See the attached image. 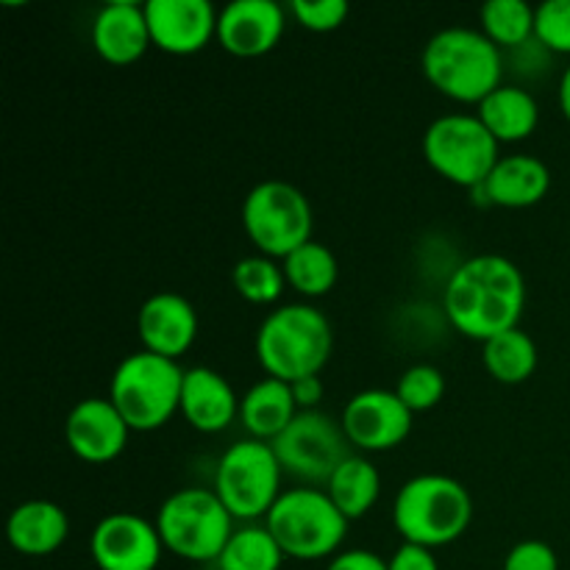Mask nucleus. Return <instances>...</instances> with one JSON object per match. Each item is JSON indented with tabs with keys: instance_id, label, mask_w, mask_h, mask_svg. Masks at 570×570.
Instances as JSON below:
<instances>
[{
	"instance_id": "obj_1",
	"label": "nucleus",
	"mask_w": 570,
	"mask_h": 570,
	"mask_svg": "<svg viewBox=\"0 0 570 570\" xmlns=\"http://www.w3.org/2000/svg\"><path fill=\"white\" fill-rule=\"evenodd\" d=\"M527 304V282L507 256L482 254L462 262L445 284L443 306L451 326L465 337L488 343L518 328Z\"/></svg>"
},
{
	"instance_id": "obj_2",
	"label": "nucleus",
	"mask_w": 570,
	"mask_h": 570,
	"mask_svg": "<svg viewBox=\"0 0 570 570\" xmlns=\"http://www.w3.org/2000/svg\"><path fill=\"white\" fill-rule=\"evenodd\" d=\"M332 348V323L309 304L278 306L256 332V360L267 376L287 384L306 376H321Z\"/></svg>"
},
{
	"instance_id": "obj_3",
	"label": "nucleus",
	"mask_w": 570,
	"mask_h": 570,
	"mask_svg": "<svg viewBox=\"0 0 570 570\" xmlns=\"http://www.w3.org/2000/svg\"><path fill=\"white\" fill-rule=\"evenodd\" d=\"M423 76L434 89L456 104H482L501 87L504 59L482 31L445 28L423 48Z\"/></svg>"
},
{
	"instance_id": "obj_4",
	"label": "nucleus",
	"mask_w": 570,
	"mask_h": 570,
	"mask_svg": "<svg viewBox=\"0 0 570 570\" xmlns=\"http://www.w3.org/2000/svg\"><path fill=\"white\" fill-rule=\"evenodd\" d=\"M473 521V499L468 488L443 473H423L399 490L393 523L404 543L440 549L468 532Z\"/></svg>"
},
{
	"instance_id": "obj_5",
	"label": "nucleus",
	"mask_w": 570,
	"mask_h": 570,
	"mask_svg": "<svg viewBox=\"0 0 570 570\" xmlns=\"http://www.w3.org/2000/svg\"><path fill=\"white\" fill-rule=\"evenodd\" d=\"M184 371L150 351L128 354L111 373L109 401L131 432H156L181 410Z\"/></svg>"
},
{
	"instance_id": "obj_6",
	"label": "nucleus",
	"mask_w": 570,
	"mask_h": 570,
	"mask_svg": "<svg viewBox=\"0 0 570 570\" xmlns=\"http://www.w3.org/2000/svg\"><path fill=\"white\" fill-rule=\"evenodd\" d=\"M348 518L334 507L326 490L295 488L282 493V499L267 512L265 527L282 546L284 557L312 562L337 557L348 534Z\"/></svg>"
},
{
	"instance_id": "obj_7",
	"label": "nucleus",
	"mask_w": 570,
	"mask_h": 570,
	"mask_svg": "<svg viewBox=\"0 0 570 570\" xmlns=\"http://www.w3.org/2000/svg\"><path fill=\"white\" fill-rule=\"evenodd\" d=\"M156 529L167 551L187 562H217L234 534V518L215 490L187 488L165 499Z\"/></svg>"
},
{
	"instance_id": "obj_8",
	"label": "nucleus",
	"mask_w": 570,
	"mask_h": 570,
	"mask_svg": "<svg viewBox=\"0 0 570 570\" xmlns=\"http://www.w3.org/2000/svg\"><path fill=\"white\" fill-rule=\"evenodd\" d=\"M282 462L271 443L239 440L220 456L215 471V493L226 504L234 521L267 518L282 499Z\"/></svg>"
},
{
	"instance_id": "obj_9",
	"label": "nucleus",
	"mask_w": 570,
	"mask_h": 570,
	"mask_svg": "<svg viewBox=\"0 0 570 570\" xmlns=\"http://www.w3.org/2000/svg\"><path fill=\"white\" fill-rule=\"evenodd\" d=\"M315 215L298 187L287 181H262L245 195L243 228L262 256L287 259L312 239Z\"/></svg>"
},
{
	"instance_id": "obj_10",
	"label": "nucleus",
	"mask_w": 570,
	"mask_h": 570,
	"mask_svg": "<svg viewBox=\"0 0 570 570\" xmlns=\"http://www.w3.org/2000/svg\"><path fill=\"white\" fill-rule=\"evenodd\" d=\"M429 167L456 187L479 189L499 165V142L476 115L438 117L423 134Z\"/></svg>"
},
{
	"instance_id": "obj_11",
	"label": "nucleus",
	"mask_w": 570,
	"mask_h": 570,
	"mask_svg": "<svg viewBox=\"0 0 570 570\" xmlns=\"http://www.w3.org/2000/svg\"><path fill=\"white\" fill-rule=\"evenodd\" d=\"M271 445L284 471L312 484H328L332 473L351 456V440L345 438L343 423L321 410L298 412L287 432Z\"/></svg>"
},
{
	"instance_id": "obj_12",
	"label": "nucleus",
	"mask_w": 570,
	"mask_h": 570,
	"mask_svg": "<svg viewBox=\"0 0 570 570\" xmlns=\"http://www.w3.org/2000/svg\"><path fill=\"white\" fill-rule=\"evenodd\" d=\"M89 554L98 570H156L165 543L156 523L134 512H111L95 527Z\"/></svg>"
},
{
	"instance_id": "obj_13",
	"label": "nucleus",
	"mask_w": 570,
	"mask_h": 570,
	"mask_svg": "<svg viewBox=\"0 0 570 570\" xmlns=\"http://www.w3.org/2000/svg\"><path fill=\"white\" fill-rule=\"evenodd\" d=\"M345 438L360 451H393L410 438L412 412L404 401L395 395V390H362L345 404L343 417Z\"/></svg>"
},
{
	"instance_id": "obj_14",
	"label": "nucleus",
	"mask_w": 570,
	"mask_h": 570,
	"mask_svg": "<svg viewBox=\"0 0 570 570\" xmlns=\"http://www.w3.org/2000/svg\"><path fill=\"white\" fill-rule=\"evenodd\" d=\"M217 14L209 0H148L150 42L170 56H193L217 39Z\"/></svg>"
},
{
	"instance_id": "obj_15",
	"label": "nucleus",
	"mask_w": 570,
	"mask_h": 570,
	"mask_svg": "<svg viewBox=\"0 0 570 570\" xmlns=\"http://www.w3.org/2000/svg\"><path fill=\"white\" fill-rule=\"evenodd\" d=\"M128 423L109 399H83L65 421L67 449L89 465L117 460L128 443Z\"/></svg>"
},
{
	"instance_id": "obj_16",
	"label": "nucleus",
	"mask_w": 570,
	"mask_h": 570,
	"mask_svg": "<svg viewBox=\"0 0 570 570\" xmlns=\"http://www.w3.org/2000/svg\"><path fill=\"white\" fill-rule=\"evenodd\" d=\"M287 14L276 0H234L217 14V42L239 59L271 53L284 37Z\"/></svg>"
},
{
	"instance_id": "obj_17",
	"label": "nucleus",
	"mask_w": 570,
	"mask_h": 570,
	"mask_svg": "<svg viewBox=\"0 0 570 570\" xmlns=\"http://www.w3.org/2000/svg\"><path fill=\"white\" fill-rule=\"evenodd\" d=\"M137 332L145 351L178 362L198 337V312L178 293H156L139 306Z\"/></svg>"
},
{
	"instance_id": "obj_18",
	"label": "nucleus",
	"mask_w": 570,
	"mask_h": 570,
	"mask_svg": "<svg viewBox=\"0 0 570 570\" xmlns=\"http://www.w3.org/2000/svg\"><path fill=\"white\" fill-rule=\"evenodd\" d=\"M150 28L145 6L134 0H111L92 20V48L115 67L134 65L150 48Z\"/></svg>"
},
{
	"instance_id": "obj_19",
	"label": "nucleus",
	"mask_w": 570,
	"mask_h": 570,
	"mask_svg": "<svg viewBox=\"0 0 570 570\" xmlns=\"http://www.w3.org/2000/svg\"><path fill=\"white\" fill-rule=\"evenodd\" d=\"M184 421L200 434H217L239 415V399L226 376L212 367L184 371L181 410Z\"/></svg>"
},
{
	"instance_id": "obj_20",
	"label": "nucleus",
	"mask_w": 570,
	"mask_h": 570,
	"mask_svg": "<svg viewBox=\"0 0 570 570\" xmlns=\"http://www.w3.org/2000/svg\"><path fill=\"white\" fill-rule=\"evenodd\" d=\"M551 173L546 161L529 154L501 156L499 165L479 187L484 200L501 209H529L549 195Z\"/></svg>"
},
{
	"instance_id": "obj_21",
	"label": "nucleus",
	"mask_w": 570,
	"mask_h": 570,
	"mask_svg": "<svg viewBox=\"0 0 570 570\" xmlns=\"http://www.w3.org/2000/svg\"><path fill=\"white\" fill-rule=\"evenodd\" d=\"M11 549L26 557H48L65 546L70 534V521L67 512L53 501H26L14 507L6 523Z\"/></svg>"
},
{
	"instance_id": "obj_22",
	"label": "nucleus",
	"mask_w": 570,
	"mask_h": 570,
	"mask_svg": "<svg viewBox=\"0 0 570 570\" xmlns=\"http://www.w3.org/2000/svg\"><path fill=\"white\" fill-rule=\"evenodd\" d=\"M298 404L293 399V387L282 379H262L239 399V421L248 434L262 443H273L287 432L289 423L298 417Z\"/></svg>"
},
{
	"instance_id": "obj_23",
	"label": "nucleus",
	"mask_w": 570,
	"mask_h": 570,
	"mask_svg": "<svg viewBox=\"0 0 570 570\" xmlns=\"http://www.w3.org/2000/svg\"><path fill=\"white\" fill-rule=\"evenodd\" d=\"M479 120L484 122L495 142H523L534 134L540 122V106L529 89L515 83H501L495 92L479 104Z\"/></svg>"
},
{
	"instance_id": "obj_24",
	"label": "nucleus",
	"mask_w": 570,
	"mask_h": 570,
	"mask_svg": "<svg viewBox=\"0 0 570 570\" xmlns=\"http://www.w3.org/2000/svg\"><path fill=\"white\" fill-rule=\"evenodd\" d=\"M326 493L348 521H360V518H365L373 510V504L379 501V493H382L379 468L367 456L351 454L332 473V479L326 484Z\"/></svg>"
},
{
	"instance_id": "obj_25",
	"label": "nucleus",
	"mask_w": 570,
	"mask_h": 570,
	"mask_svg": "<svg viewBox=\"0 0 570 570\" xmlns=\"http://www.w3.org/2000/svg\"><path fill=\"white\" fill-rule=\"evenodd\" d=\"M538 345L521 326L501 332L482 343V362L501 384H523L538 371Z\"/></svg>"
},
{
	"instance_id": "obj_26",
	"label": "nucleus",
	"mask_w": 570,
	"mask_h": 570,
	"mask_svg": "<svg viewBox=\"0 0 570 570\" xmlns=\"http://www.w3.org/2000/svg\"><path fill=\"white\" fill-rule=\"evenodd\" d=\"M282 267L289 287L304 295V298H323V295H328L340 276L337 256L326 245L315 243V239H309L298 250H293L282 262Z\"/></svg>"
},
{
	"instance_id": "obj_27",
	"label": "nucleus",
	"mask_w": 570,
	"mask_h": 570,
	"mask_svg": "<svg viewBox=\"0 0 570 570\" xmlns=\"http://www.w3.org/2000/svg\"><path fill=\"white\" fill-rule=\"evenodd\" d=\"M479 20L495 48H523L534 39V9L527 0H490L479 11Z\"/></svg>"
},
{
	"instance_id": "obj_28",
	"label": "nucleus",
	"mask_w": 570,
	"mask_h": 570,
	"mask_svg": "<svg viewBox=\"0 0 570 570\" xmlns=\"http://www.w3.org/2000/svg\"><path fill=\"white\" fill-rule=\"evenodd\" d=\"M284 551L267 527L234 529L232 540L223 549L220 570H282Z\"/></svg>"
},
{
	"instance_id": "obj_29",
	"label": "nucleus",
	"mask_w": 570,
	"mask_h": 570,
	"mask_svg": "<svg viewBox=\"0 0 570 570\" xmlns=\"http://www.w3.org/2000/svg\"><path fill=\"white\" fill-rule=\"evenodd\" d=\"M232 282L239 298H245L248 304H256V306L276 304V301L282 298L284 287H287L284 267L276 265V259L262 254L239 259L237 265H234Z\"/></svg>"
},
{
	"instance_id": "obj_30",
	"label": "nucleus",
	"mask_w": 570,
	"mask_h": 570,
	"mask_svg": "<svg viewBox=\"0 0 570 570\" xmlns=\"http://www.w3.org/2000/svg\"><path fill=\"white\" fill-rule=\"evenodd\" d=\"M395 395L404 401L412 415L429 412L443 401L445 376L434 365H412L410 371L401 373L399 384H395Z\"/></svg>"
},
{
	"instance_id": "obj_31",
	"label": "nucleus",
	"mask_w": 570,
	"mask_h": 570,
	"mask_svg": "<svg viewBox=\"0 0 570 570\" xmlns=\"http://www.w3.org/2000/svg\"><path fill=\"white\" fill-rule=\"evenodd\" d=\"M534 39L551 53L570 56V0H546L534 9Z\"/></svg>"
},
{
	"instance_id": "obj_32",
	"label": "nucleus",
	"mask_w": 570,
	"mask_h": 570,
	"mask_svg": "<svg viewBox=\"0 0 570 570\" xmlns=\"http://www.w3.org/2000/svg\"><path fill=\"white\" fill-rule=\"evenodd\" d=\"M348 11L351 6L345 0H293L289 3V14L295 17V22L312 33L337 31Z\"/></svg>"
},
{
	"instance_id": "obj_33",
	"label": "nucleus",
	"mask_w": 570,
	"mask_h": 570,
	"mask_svg": "<svg viewBox=\"0 0 570 570\" xmlns=\"http://www.w3.org/2000/svg\"><path fill=\"white\" fill-rule=\"evenodd\" d=\"M504 570H560V557L543 540H521L507 551Z\"/></svg>"
},
{
	"instance_id": "obj_34",
	"label": "nucleus",
	"mask_w": 570,
	"mask_h": 570,
	"mask_svg": "<svg viewBox=\"0 0 570 570\" xmlns=\"http://www.w3.org/2000/svg\"><path fill=\"white\" fill-rule=\"evenodd\" d=\"M387 568L390 570H440L432 549H423V546H415V543L399 546L395 554L390 557Z\"/></svg>"
},
{
	"instance_id": "obj_35",
	"label": "nucleus",
	"mask_w": 570,
	"mask_h": 570,
	"mask_svg": "<svg viewBox=\"0 0 570 570\" xmlns=\"http://www.w3.org/2000/svg\"><path fill=\"white\" fill-rule=\"evenodd\" d=\"M326 570H390L387 562L382 560L379 554L367 549H354V551H343V554L332 557Z\"/></svg>"
},
{
	"instance_id": "obj_36",
	"label": "nucleus",
	"mask_w": 570,
	"mask_h": 570,
	"mask_svg": "<svg viewBox=\"0 0 570 570\" xmlns=\"http://www.w3.org/2000/svg\"><path fill=\"white\" fill-rule=\"evenodd\" d=\"M293 387V399L295 404H298L301 412H309V410H317V404L323 401V382L321 376H306V379H298V382L289 384Z\"/></svg>"
},
{
	"instance_id": "obj_37",
	"label": "nucleus",
	"mask_w": 570,
	"mask_h": 570,
	"mask_svg": "<svg viewBox=\"0 0 570 570\" xmlns=\"http://www.w3.org/2000/svg\"><path fill=\"white\" fill-rule=\"evenodd\" d=\"M560 109L562 115H566V120L570 122V67L560 78Z\"/></svg>"
}]
</instances>
